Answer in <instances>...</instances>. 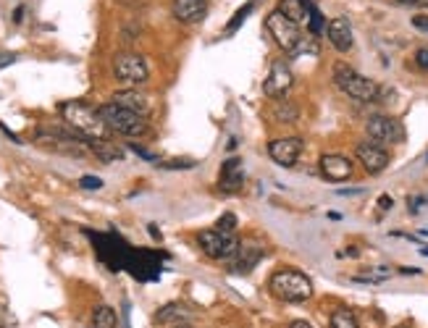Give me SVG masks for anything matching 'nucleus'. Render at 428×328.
<instances>
[{"label":"nucleus","mask_w":428,"mask_h":328,"mask_svg":"<svg viewBox=\"0 0 428 328\" xmlns=\"http://www.w3.org/2000/svg\"><path fill=\"white\" fill-rule=\"evenodd\" d=\"M98 113H100V119L105 121V126L111 129V134L129 137V139L148 134V119H145V116H139V113H134V110L121 108V105H116L113 100L100 105V108H98Z\"/></svg>","instance_id":"nucleus-3"},{"label":"nucleus","mask_w":428,"mask_h":328,"mask_svg":"<svg viewBox=\"0 0 428 328\" xmlns=\"http://www.w3.org/2000/svg\"><path fill=\"white\" fill-rule=\"evenodd\" d=\"M87 150L103 163H118L124 161V148H118L113 139H89Z\"/></svg>","instance_id":"nucleus-18"},{"label":"nucleus","mask_w":428,"mask_h":328,"mask_svg":"<svg viewBox=\"0 0 428 328\" xmlns=\"http://www.w3.org/2000/svg\"><path fill=\"white\" fill-rule=\"evenodd\" d=\"M190 318H192V313L184 305H166L163 310L155 313V323H171V326H177V323H187Z\"/></svg>","instance_id":"nucleus-21"},{"label":"nucleus","mask_w":428,"mask_h":328,"mask_svg":"<svg viewBox=\"0 0 428 328\" xmlns=\"http://www.w3.org/2000/svg\"><path fill=\"white\" fill-rule=\"evenodd\" d=\"M402 328H405V326H402Z\"/></svg>","instance_id":"nucleus-38"},{"label":"nucleus","mask_w":428,"mask_h":328,"mask_svg":"<svg viewBox=\"0 0 428 328\" xmlns=\"http://www.w3.org/2000/svg\"><path fill=\"white\" fill-rule=\"evenodd\" d=\"M415 63H418L423 71H428V47H420V50L415 53Z\"/></svg>","instance_id":"nucleus-29"},{"label":"nucleus","mask_w":428,"mask_h":328,"mask_svg":"<svg viewBox=\"0 0 428 328\" xmlns=\"http://www.w3.org/2000/svg\"><path fill=\"white\" fill-rule=\"evenodd\" d=\"M276 11L300 27V24H308V19H311V3L308 0H279Z\"/></svg>","instance_id":"nucleus-19"},{"label":"nucleus","mask_w":428,"mask_h":328,"mask_svg":"<svg viewBox=\"0 0 428 328\" xmlns=\"http://www.w3.org/2000/svg\"><path fill=\"white\" fill-rule=\"evenodd\" d=\"M239 244L242 242L236 239V234H223L218 229H205L197 234V247L203 250V255L218 263H229L239 250Z\"/></svg>","instance_id":"nucleus-5"},{"label":"nucleus","mask_w":428,"mask_h":328,"mask_svg":"<svg viewBox=\"0 0 428 328\" xmlns=\"http://www.w3.org/2000/svg\"><path fill=\"white\" fill-rule=\"evenodd\" d=\"M118 315L111 305H98L92 310V328H116Z\"/></svg>","instance_id":"nucleus-22"},{"label":"nucleus","mask_w":428,"mask_h":328,"mask_svg":"<svg viewBox=\"0 0 428 328\" xmlns=\"http://www.w3.org/2000/svg\"><path fill=\"white\" fill-rule=\"evenodd\" d=\"M252 8H255V0H250L247 5H242V8L236 11V16H234V19L229 21V27H226V34H234V32L239 30V24H242V21H245V19L250 16V11H252Z\"/></svg>","instance_id":"nucleus-24"},{"label":"nucleus","mask_w":428,"mask_h":328,"mask_svg":"<svg viewBox=\"0 0 428 328\" xmlns=\"http://www.w3.org/2000/svg\"><path fill=\"white\" fill-rule=\"evenodd\" d=\"M166 168H194V161H177V163H163Z\"/></svg>","instance_id":"nucleus-30"},{"label":"nucleus","mask_w":428,"mask_h":328,"mask_svg":"<svg viewBox=\"0 0 428 328\" xmlns=\"http://www.w3.org/2000/svg\"><path fill=\"white\" fill-rule=\"evenodd\" d=\"M113 103L121 105V108H126V110H134V113H139V116H145V119L153 113V100H150V95L134 90V87L116 92V95H113Z\"/></svg>","instance_id":"nucleus-15"},{"label":"nucleus","mask_w":428,"mask_h":328,"mask_svg":"<svg viewBox=\"0 0 428 328\" xmlns=\"http://www.w3.org/2000/svg\"><path fill=\"white\" fill-rule=\"evenodd\" d=\"M271 116H273V121H279V124H295L300 119V105L295 100H289V97H281L271 108Z\"/></svg>","instance_id":"nucleus-20"},{"label":"nucleus","mask_w":428,"mask_h":328,"mask_svg":"<svg viewBox=\"0 0 428 328\" xmlns=\"http://www.w3.org/2000/svg\"><path fill=\"white\" fill-rule=\"evenodd\" d=\"M328 328H360V323L350 307H337L328 318Z\"/></svg>","instance_id":"nucleus-23"},{"label":"nucleus","mask_w":428,"mask_h":328,"mask_svg":"<svg viewBox=\"0 0 428 328\" xmlns=\"http://www.w3.org/2000/svg\"><path fill=\"white\" fill-rule=\"evenodd\" d=\"M266 30L268 34L273 37V43L284 50V53H295L297 47H300V43H302V32H300V27L297 24H292L289 19L284 14H279V11H271V14L266 16Z\"/></svg>","instance_id":"nucleus-7"},{"label":"nucleus","mask_w":428,"mask_h":328,"mask_svg":"<svg viewBox=\"0 0 428 328\" xmlns=\"http://www.w3.org/2000/svg\"><path fill=\"white\" fill-rule=\"evenodd\" d=\"M218 231L223 234H236V215L234 213H223L221 218H218V224H216Z\"/></svg>","instance_id":"nucleus-26"},{"label":"nucleus","mask_w":428,"mask_h":328,"mask_svg":"<svg viewBox=\"0 0 428 328\" xmlns=\"http://www.w3.org/2000/svg\"><path fill=\"white\" fill-rule=\"evenodd\" d=\"M334 84L339 87L347 97H352L357 103H370V100H376L379 97V92L381 87L368 79V76L357 74L352 66H347V63H334Z\"/></svg>","instance_id":"nucleus-4"},{"label":"nucleus","mask_w":428,"mask_h":328,"mask_svg":"<svg viewBox=\"0 0 428 328\" xmlns=\"http://www.w3.org/2000/svg\"><path fill=\"white\" fill-rule=\"evenodd\" d=\"M420 253H423V255H428V247H423V250H420Z\"/></svg>","instance_id":"nucleus-37"},{"label":"nucleus","mask_w":428,"mask_h":328,"mask_svg":"<svg viewBox=\"0 0 428 328\" xmlns=\"http://www.w3.org/2000/svg\"><path fill=\"white\" fill-rule=\"evenodd\" d=\"M126 148L132 150L134 155H139L142 161H148V163H158V155H153V152H150V150H145L142 145H137V142H129Z\"/></svg>","instance_id":"nucleus-27"},{"label":"nucleus","mask_w":428,"mask_h":328,"mask_svg":"<svg viewBox=\"0 0 428 328\" xmlns=\"http://www.w3.org/2000/svg\"><path fill=\"white\" fill-rule=\"evenodd\" d=\"M326 30V21H324V14L318 11V8H313L311 5V19H308V32H311L313 37H318L321 32Z\"/></svg>","instance_id":"nucleus-25"},{"label":"nucleus","mask_w":428,"mask_h":328,"mask_svg":"<svg viewBox=\"0 0 428 328\" xmlns=\"http://www.w3.org/2000/svg\"><path fill=\"white\" fill-rule=\"evenodd\" d=\"M266 253L268 250L263 244H258V242H242L234 257L229 260V270L236 273V276H247V273H252L260 266V260L266 257Z\"/></svg>","instance_id":"nucleus-10"},{"label":"nucleus","mask_w":428,"mask_h":328,"mask_svg":"<svg viewBox=\"0 0 428 328\" xmlns=\"http://www.w3.org/2000/svg\"><path fill=\"white\" fill-rule=\"evenodd\" d=\"M365 132H368L370 142H376V145H402L405 142V126L384 113L370 116L365 121Z\"/></svg>","instance_id":"nucleus-8"},{"label":"nucleus","mask_w":428,"mask_h":328,"mask_svg":"<svg viewBox=\"0 0 428 328\" xmlns=\"http://www.w3.org/2000/svg\"><path fill=\"white\" fill-rule=\"evenodd\" d=\"M397 3H405V5H420V8H428V0H397Z\"/></svg>","instance_id":"nucleus-32"},{"label":"nucleus","mask_w":428,"mask_h":328,"mask_svg":"<svg viewBox=\"0 0 428 328\" xmlns=\"http://www.w3.org/2000/svg\"><path fill=\"white\" fill-rule=\"evenodd\" d=\"M286 328H313V323L311 320H292Z\"/></svg>","instance_id":"nucleus-33"},{"label":"nucleus","mask_w":428,"mask_h":328,"mask_svg":"<svg viewBox=\"0 0 428 328\" xmlns=\"http://www.w3.org/2000/svg\"><path fill=\"white\" fill-rule=\"evenodd\" d=\"M318 168H321L324 179L347 181V179H352L354 163L347 158V155H339V152H326V155H321V161H318Z\"/></svg>","instance_id":"nucleus-13"},{"label":"nucleus","mask_w":428,"mask_h":328,"mask_svg":"<svg viewBox=\"0 0 428 328\" xmlns=\"http://www.w3.org/2000/svg\"><path fill=\"white\" fill-rule=\"evenodd\" d=\"M171 328H197V326H194V323H190V320H187V323H177V326H171Z\"/></svg>","instance_id":"nucleus-36"},{"label":"nucleus","mask_w":428,"mask_h":328,"mask_svg":"<svg viewBox=\"0 0 428 328\" xmlns=\"http://www.w3.org/2000/svg\"><path fill=\"white\" fill-rule=\"evenodd\" d=\"M60 119L66 121V126H71L76 134H82L85 139H111V129L105 126V121L100 119L98 108H92L85 100H69L60 103Z\"/></svg>","instance_id":"nucleus-1"},{"label":"nucleus","mask_w":428,"mask_h":328,"mask_svg":"<svg viewBox=\"0 0 428 328\" xmlns=\"http://www.w3.org/2000/svg\"><path fill=\"white\" fill-rule=\"evenodd\" d=\"M268 292L284 305H302L313 297V281L302 270L281 268L268 279Z\"/></svg>","instance_id":"nucleus-2"},{"label":"nucleus","mask_w":428,"mask_h":328,"mask_svg":"<svg viewBox=\"0 0 428 328\" xmlns=\"http://www.w3.org/2000/svg\"><path fill=\"white\" fill-rule=\"evenodd\" d=\"M413 24L418 27V30H426L428 32V19H426V16H415Z\"/></svg>","instance_id":"nucleus-31"},{"label":"nucleus","mask_w":428,"mask_h":328,"mask_svg":"<svg viewBox=\"0 0 428 328\" xmlns=\"http://www.w3.org/2000/svg\"><path fill=\"white\" fill-rule=\"evenodd\" d=\"M302 148H305L302 137H279V139H271L268 142V155L281 168H292L300 161Z\"/></svg>","instance_id":"nucleus-9"},{"label":"nucleus","mask_w":428,"mask_h":328,"mask_svg":"<svg viewBox=\"0 0 428 328\" xmlns=\"http://www.w3.org/2000/svg\"><path fill=\"white\" fill-rule=\"evenodd\" d=\"M245 184V165L242 158H229L223 161L221 171H218V189L223 194H236Z\"/></svg>","instance_id":"nucleus-14"},{"label":"nucleus","mask_w":428,"mask_h":328,"mask_svg":"<svg viewBox=\"0 0 428 328\" xmlns=\"http://www.w3.org/2000/svg\"><path fill=\"white\" fill-rule=\"evenodd\" d=\"M171 11H174V19L181 24H197L207 14V0H174Z\"/></svg>","instance_id":"nucleus-17"},{"label":"nucleus","mask_w":428,"mask_h":328,"mask_svg":"<svg viewBox=\"0 0 428 328\" xmlns=\"http://www.w3.org/2000/svg\"><path fill=\"white\" fill-rule=\"evenodd\" d=\"M113 76L121 84L139 87V84H145L150 79L148 60L142 58L139 53H118L113 58Z\"/></svg>","instance_id":"nucleus-6"},{"label":"nucleus","mask_w":428,"mask_h":328,"mask_svg":"<svg viewBox=\"0 0 428 328\" xmlns=\"http://www.w3.org/2000/svg\"><path fill=\"white\" fill-rule=\"evenodd\" d=\"M326 37H328V43L337 47L339 53H347L352 47V27H350V21L344 16L331 19L326 24Z\"/></svg>","instance_id":"nucleus-16"},{"label":"nucleus","mask_w":428,"mask_h":328,"mask_svg":"<svg viewBox=\"0 0 428 328\" xmlns=\"http://www.w3.org/2000/svg\"><path fill=\"white\" fill-rule=\"evenodd\" d=\"M292 84H295V74H292V69L286 66V60H273V66H271V71H268L266 82H263L266 97H271V100H281L286 92L292 90Z\"/></svg>","instance_id":"nucleus-11"},{"label":"nucleus","mask_w":428,"mask_h":328,"mask_svg":"<svg viewBox=\"0 0 428 328\" xmlns=\"http://www.w3.org/2000/svg\"><path fill=\"white\" fill-rule=\"evenodd\" d=\"M14 60H16V56H11V53H8L5 58H0V66H5V63H14Z\"/></svg>","instance_id":"nucleus-35"},{"label":"nucleus","mask_w":428,"mask_h":328,"mask_svg":"<svg viewBox=\"0 0 428 328\" xmlns=\"http://www.w3.org/2000/svg\"><path fill=\"white\" fill-rule=\"evenodd\" d=\"M354 155H357V161L360 165L368 171L370 176H379V174H384L389 163H392V155H389V150L381 148V145H376V142H360L357 150H354Z\"/></svg>","instance_id":"nucleus-12"},{"label":"nucleus","mask_w":428,"mask_h":328,"mask_svg":"<svg viewBox=\"0 0 428 328\" xmlns=\"http://www.w3.org/2000/svg\"><path fill=\"white\" fill-rule=\"evenodd\" d=\"M379 202H381V210H389V208H392V205H394V202H392V197H389V194H384V197H381V200H379Z\"/></svg>","instance_id":"nucleus-34"},{"label":"nucleus","mask_w":428,"mask_h":328,"mask_svg":"<svg viewBox=\"0 0 428 328\" xmlns=\"http://www.w3.org/2000/svg\"><path fill=\"white\" fill-rule=\"evenodd\" d=\"M79 187H82V189H103V179H100V176H82V179H79Z\"/></svg>","instance_id":"nucleus-28"}]
</instances>
